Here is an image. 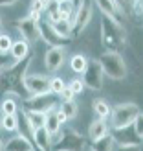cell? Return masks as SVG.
I'll return each instance as SVG.
<instances>
[{
    "label": "cell",
    "instance_id": "6da1fadb",
    "mask_svg": "<svg viewBox=\"0 0 143 151\" xmlns=\"http://www.w3.org/2000/svg\"><path fill=\"white\" fill-rule=\"evenodd\" d=\"M31 61V55H28L24 61H17L9 66H6L4 70H0V92H4L7 96H20L24 90V74L28 68V63Z\"/></svg>",
    "mask_w": 143,
    "mask_h": 151
},
{
    "label": "cell",
    "instance_id": "7a4b0ae2",
    "mask_svg": "<svg viewBox=\"0 0 143 151\" xmlns=\"http://www.w3.org/2000/svg\"><path fill=\"white\" fill-rule=\"evenodd\" d=\"M101 42L107 52L119 54L127 46V32L123 29L121 22H117L110 17H101Z\"/></svg>",
    "mask_w": 143,
    "mask_h": 151
},
{
    "label": "cell",
    "instance_id": "3957f363",
    "mask_svg": "<svg viewBox=\"0 0 143 151\" xmlns=\"http://www.w3.org/2000/svg\"><path fill=\"white\" fill-rule=\"evenodd\" d=\"M86 138L73 129H61L51 138L50 151H88Z\"/></svg>",
    "mask_w": 143,
    "mask_h": 151
},
{
    "label": "cell",
    "instance_id": "277c9868",
    "mask_svg": "<svg viewBox=\"0 0 143 151\" xmlns=\"http://www.w3.org/2000/svg\"><path fill=\"white\" fill-rule=\"evenodd\" d=\"M97 63L101 66L103 76H108L110 79L114 81H121L127 78V63L121 57V54H116V52H105L99 55Z\"/></svg>",
    "mask_w": 143,
    "mask_h": 151
},
{
    "label": "cell",
    "instance_id": "5b68a950",
    "mask_svg": "<svg viewBox=\"0 0 143 151\" xmlns=\"http://www.w3.org/2000/svg\"><path fill=\"white\" fill-rule=\"evenodd\" d=\"M141 114V111L136 103H119L114 109H110V124L108 127L114 129H121V127L132 125V122Z\"/></svg>",
    "mask_w": 143,
    "mask_h": 151
},
{
    "label": "cell",
    "instance_id": "8992f818",
    "mask_svg": "<svg viewBox=\"0 0 143 151\" xmlns=\"http://www.w3.org/2000/svg\"><path fill=\"white\" fill-rule=\"evenodd\" d=\"M59 96L51 94V92H44V94H35V96H29L22 101V107L24 111L29 112H41V114H46L50 111H55L59 107Z\"/></svg>",
    "mask_w": 143,
    "mask_h": 151
},
{
    "label": "cell",
    "instance_id": "52a82bcc",
    "mask_svg": "<svg viewBox=\"0 0 143 151\" xmlns=\"http://www.w3.org/2000/svg\"><path fill=\"white\" fill-rule=\"evenodd\" d=\"M81 81L85 85V88H92V90L103 88V72H101V66L97 63V59H88L85 70H83Z\"/></svg>",
    "mask_w": 143,
    "mask_h": 151
},
{
    "label": "cell",
    "instance_id": "ba28073f",
    "mask_svg": "<svg viewBox=\"0 0 143 151\" xmlns=\"http://www.w3.org/2000/svg\"><path fill=\"white\" fill-rule=\"evenodd\" d=\"M110 137L114 138L116 146H141V137L136 133L132 125L121 127V129H114L110 133Z\"/></svg>",
    "mask_w": 143,
    "mask_h": 151
},
{
    "label": "cell",
    "instance_id": "9c48e42d",
    "mask_svg": "<svg viewBox=\"0 0 143 151\" xmlns=\"http://www.w3.org/2000/svg\"><path fill=\"white\" fill-rule=\"evenodd\" d=\"M37 26H39V37H41L44 42L50 44V48L51 46H61V48H64V44L68 42L66 39H63V37H59L55 33V29L51 28V22L48 19H41L39 22H37Z\"/></svg>",
    "mask_w": 143,
    "mask_h": 151
},
{
    "label": "cell",
    "instance_id": "30bf717a",
    "mask_svg": "<svg viewBox=\"0 0 143 151\" xmlns=\"http://www.w3.org/2000/svg\"><path fill=\"white\" fill-rule=\"evenodd\" d=\"M92 20V4H81L75 9V15L72 19V35L81 33L86 28V24Z\"/></svg>",
    "mask_w": 143,
    "mask_h": 151
},
{
    "label": "cell",
    "instance_id": "8fae6325",
    "mask_svg": "<svg viewBox=\"0 0 143 151\" xmlns=\"http://www.w3.org/2000/svg\"><path fill=\"white\" fill-rule=\"evenodd\" d=\"M48 79L46 76H39V74H31V76H24V90L29 96H35V94H44V92H50L48 90Z\"/></svg>",
    "mask_w": 143,
    "mask_h": 151
},
{
    "label": "cell",
    "instance_id": "7c38bea8",
    "mask_svg": "<svg viewBox=\"0 0 143 151\" xmlns=\"http://www.w3.org/2000/svg\"><path fill=\"white\" fill-rule=\"evenodd\" d=\"M17 29L22 37V41L26 42H33L39 39V26H37V22L31 20L29 17H24V19H18L17 20Z\"/></svg>",
    "mask_w": 143,
    "mask_h": 151
},
{
    "label": "cell",
    "instance_id": "4fadbf2b",
    "mask_svg": "<svg viewBox=\"0 0 143 151\" xmlns=\"http://www.w3.org/2000/svg\"><path fill=\"white\" fill-rule=\"evenodd\" d=\"M94 4H97L99 11L105 15V17H110L117 22H121L123 19V7L119 6L116 0H92Z\"/></svg>",
    "mask_w": 143,
    "mask_h": 151
},
{
    "label": "cell",
    "instance_id": "5bb4252c",
    "mask_svg": "<svg viewBox=\"0 0 143 151\" xmlns=\"http://www.w3.org/2000/svg\"><path fill=\"white\" fill-rule=\"evenodd\" d=\"M63 63H64V48H61V46H51L46 52V55H44V65L51 72L59 70Z\"/></svg>",
    "mask_w": 143,
    "mask_h": 151
},
{
    "label": "cell",
    "instance_id": "9a60e30c",
    "mask_svg": "<svg viewBox=\"0 0 143 151\" xmlns=\"http://www.w3.org/2000/svg\"><path fill=\"white\" fill-rule=\"evenodd\" d=\"M31 144L39 151H50L51 149V134L44 127H37L31 131Z\"/></svg>",
    "mask_w": 143,
    "mask_h": 151
},
{
    "label": "cell",
    "instance_id": "2e32d148",
    "mask_svg": "<svg viewBox=\"0 0 143 151\" xmlns=\"http://www.w3.org/2000/svg\"><path fill=\"white\" fill-rule=\"evenodd\" d=\"M4 151H35L31 140L24 134H17V137L9 138L4 144Z\"/></svg>",
    "mask_w": 143,
    "mask_h": 151
},
{
    "label": "cell",
    "instance_id": "e0dca14e",
    "mask_svg": "<svg viewBox=\"0 0 143 151\" xmlns=\"http://www.w3.org/2000/svg\"><path fill=\"white\" fill-rule=\"evenodd\" d=\"M108 133H110V127L107 124V120H94L88 127V140L90 142L101 140L103 137H107Z\"/></svg>",
    "mask_w": 143,
    "mask_h": 151
},
{
    "label": "cell",
    "instance_id": "ac0fdd59",
    "mask_svg": "<svg viewBox=\"0 0 143 151\" xmlns=\"http://www.w3.org/2000/svg\"><path fill=\"white\" fill-rule=\"evenodd\" d=\"M28 55H31V52H29V42L22 41V39L13 41L11 50H9V57L13 59V61L15 63H17V61H24Z\"/></svg>",
    "mask_w": 143,
    "mask_h": 151
},
{
    "label": "cell",
    "instance_id": "d6986e66",
    "mask_svg": "<svg viewBox=\"0 0 143 151\" xmlns=\"http://www.w3.org/2000/svg\"><path fill=\"white\" fill-rule=\"evenodd\" d=\"M42 127L51 134V138H53L55 134L63 129V124H61V120H59V116H57L55 111H50V112L44 114V125Z\"/></svg>",
    "mask_w": 143,
    "mask_h": 151
},
{
    "label": "cell",
    "instance_id": "ffe728a7",
    "mask_svg": "<svg viewBox=\"0 0 143 151\" xmlns=\"http://www.w3.org/2000/svg\"><path fill=\"white\" fill-rule=\"evenodd\" d=\"M51 28L55 29V33H57L59 37H63V39L70 41V37H72V22L59 19V20H53V22H51Z\"/></svg>",
    "mask_w": 143,
    "mask_h": 151
},
{
    "label": "cell",
    "instance_id": "44dd1931",
    "mask_svg": "<svg viewBox=\"0 0 143 151\" xmlns=\"http://www.w3.org/2000/svg\"><path fill=\"white\" fill-rule=\"evenodd\" d=\"M116 144H114V138L110 137V133L107 134V137H103L101 140H95L90 144V151H114Z\"/></svg>",
    "mask_w": 143,
    "mask_h": 151
},
{
    "label": "cell",
    "instance_id": "7402d4cb",
    "mask_svg": "<svg viewBox=\"0 0 143 151\" xmlns=\"http://www.w3.org/2000/svg\"><path fill=\"white\" fill-rule=\"evenodd\" d=\"M75 9H77V7H75V4L72 2V0H64V2H59V19L72 22L73 15H75Z\"/></svg>",
    "mask_w": 143,
    "mask_h": 151
},
{
    "label": "cell",
    "instance_id": "603a6c76",
    "mask_svg": "<svg viewBox=\"0 0 143 151\" xmlns=\"http://www.w3.org/2000/svg\"><path fill=\"white\" fill-rule=\"evenodd\" d=\"M24 122L29 127V131H33V129H37V127H42L44 125V114H41V112L24 111Z\"/></svg>",
    "mask_w": 143,
    "mask_h": 151
},
{
    "label": "cell",
    "instance_id": "cb8c5ba5",
    "mask_svg": "<svg viewBox=\"0 0 143 151\" xmlns=\"http://www.w3.org/2000/svg\"><path fill=\"white\" fill-rule=\"evenodd\" d=\"M92 107H94L95 120H107L110 116V105L105 101V100H94Z\"/></svg>",
    "mask_w": 143,
    "mask_h": 151
},
{
    "label": "cell",
    "instance_id": "d4e9b609",
    "mask_svg": "<svg viewBox=\"0 0 143 151\" xmlns=\"http://www.w3.org/2000/svg\"><path fill=\"white\" fill-rule=\"evenodd\" d=\"M57 111L61 112V114L64 116V120L68 122V120L75 118V114H77V103L75 101H61L59 107H57Z\"/></svg>",
    "mask_w": 143,
    "mask_h": 151
},
{
    "label": "cell",
    "instance_id": "484cf974",
    "mask_svg": "<svg viewBox=\"0 0 143 151\" xmlns=\"http://www.w3.org/2000/svg\"><path fill=\"white\" fill-rule=\"evenodd\" d=\"M0 127L6 133H15L18 129V118L17 114H4L2 120H0Z\"/></svg>",
    "mask_w": 143,
    "mask_h": 151
},
{
    "label": "cell",
    "instance_id": "4316f807",
    "mask_svg": "<svg viewBox=\"0 0 143 151\" xmlns=\"http://www.w3.org/2000/svg\"><path fill=\"white\" fill-rule=\"evenodd\" d=\"M64 88H66V81H64L63 78H57V76H53V78L48 79V90H50L51 94L59 96Z\"/></svg>",
    "mask_w": 143,
    "mask_h": 151
},
{
    "label": "cell",
    "instance_id": "83f0119b",
    "mask_svg": "<svg viewBox=\"0 0 143 151\" xmlns=\"http://www.w3.org/2000/svg\"><path fill=\"white\" fill-rule=\"evenodd\" d=\"M86 63H88V59L83 55V54H75V55L70 59V66H72V70H73L75 74H83Z\"/></svg>",
    "mask_w": 143,
    "mask_h": 151
},
{
    "label": "cell",
    "instance_id": "f1b7e54d",
    "mask_svg": "<svg viewBox=\"0 0 143 151\" xmlns=\"http://www.w3.org/2000/svg\"><path fill=\"white\" fill-rule=\"evenodd\" d=\"M44 13H46V19L50 22L59 20V4L55 2V0H48L46 6H44Z\"/></svg>",
    "mask_w": 143,
    "mask_h": 151
},
{
    "label": "cell",
    "instance_id": "f546056e",
    "mask_svg": "<svg viewBox=\"0 0 143 151\" xmlns=\"http://www.w3.org/2000/svg\"><path fill=\"white\" fill-rule=\"evenodd\" d=\"M0 109H2V114H17L18 105H17V101H15V98L9 96V98H6V100L2 101Z\"/></svg>",
    "mask_w": 143,
    "mask_h": 151
},
{
    "label": "cell",
    "instance_id": "4dcf8cb0",
    "mask_svg": "<svg viewBox=\"0 0 143 151\" xmlns=\"http://www.w3.org/2000/svg\"><path fill=\"white\" fill-rule=\"evenodd\" d=\"M11 37L6 35V33H0V55H9V50H11Z\"/></svg>",
    "mask_w": 143,
    "mask_h": 151
},
{
    "label": "cell",
    "instance_id": "1f68e13d",
    "mask_svg": "<svg viewBox=\"0 0 143 151\" xmlns=\"http://www.w3.org/2000/svg\"><path fill=\"white\" fill-rule=\"evenodd\" d=\"M68 88H70V92H72L73 96H77V94H83V90H85V85H83L81 78H75V79H72V81H70Z\"/></svg>",
    "mask_w": 143,
    "mask_h": 151
},
{
    "label": "cell",
    "instance_id": "d6a6232c",
    "mask_svg": "<svg viewBox=\"0 0 143 151\" xmlns=\"http://www.w3.org/2000/svg\"><path fill=\"white\" fill-rule=\"evenodd\" d=\"M130 7H132V13L136 15V17H141V13H143V0H132Z\"/></svg>",
    "mask_w": 143,
    "mask_h": 151
},
{
    "label": "cell",
    "instance_id": "836d02e7",
    "mask_svg": "<svg viewBox=\"0 0 143 151\" xmlns=\"http://www.w3.org/2000/svg\"><path fill=\"white\" fill-rule=\"evenodd\" d=\"M141 125H143V114H139V116H138V118L132 122V127L136 129V133H138L139 137L143 138V129H141Z\"/></svg>",
    "mask_w": 143,
    "mask_h": 151
},
{
    "label": "cell",
    "instance_id": "e575fe53",
    "mask_svg": "<svg viewBox=\"0 0 143 151\" xmlns=\"http://www.w3.org/2000/svg\"><path fill=\"white\" fill-rule=\"evenodd\" d=\"M44 6H46V2H41V0H33L31 4V11H37V13H44Z\"/></svg>",
    "mask_w": 143,
    "mask_h": 151
},
{
    "label": "cell",
    "instance_id": "d590c367",
    "mask_svg": "<svg viewBox=\"0 0 143 151\" xmlns=\"http://www.w3.org/2000/svg\"><path fill=\"white\" fill-rule=\"evenodd\" d=\"M15 61L9 57V55H0V70H4L6 66H9V65H13Z\"/></svg>",
    "mask_w": 143,
    "mask_h": 151
},
{
    "label": "cell",
    "instance_id": "8d00e7d4",
    "mask_svg": "<svg viewBox=\"0 0 143 151\" xmlns=\"http://www.w3.org/2000/svg\"><path fill=\"white\" fill-rule=\"evenodd\" d=\"M59 96H61V101H73V94L70 92V88H68V87H66Z\"/></svg>",
    "mask_w": 143,
    "mask_h": 151
},
{
    "label": "cell",
    "instance_id": "74e56055",
    "mask_svg": "<svg viewBox=\"0 0 143 151\" xmlns=\"http://www.w3.org/2000/svg\"><path fill=\"white\" fill-rule=\"evenodd\" d=\"M114 151H141V146H116Z\"/></svg>",
    "mask_w": 143,
    "mask_h": 151
},
{
    "label": "cell",
    "instance_id": "f35d334b",
    "mask_svg": "<svg viewBox=\"0 0 143 151\" xmlns=\"http://www.w3.org/2000/svg\"><path fill=\"white\" fill-rule=\"evenodd\" d=\"M15 2H18V0H0V7H6V6H13Z\"/></svg>",
    "mask_w": 143,
    "mask_h": 151
},
{
    "label": "cell",
    "instance_id": "ab89813d",
    "mask_svg": "<svg viewBox=\"0 0 143 151\" xmlns=\"http://www.w3.org/2000/svg\"><path fill=\"white\" fill-rule=\"evenodd\" d=\"M116 2H117L119 6H121V7H123V6H127V4H130L132 0H116Z\"/></svg>",
    "mask_w": 143,
    "mask_h": 151
},
{
    "label": "cell",
    "instance_id": "60d3db41",
    "mask_svg": "<svg viewBox=\"0 0 143 151\" xmlns=\"http://www.w3.org/2000/svg\"><path fill=\"white\" fill-rule=\"evenodd\" d=\"M81 4H92V0H79V6Z\"/></svg>",
    "mask_w": 143,
    "mask_h": 151
},
{
    "label": "cell",
    "instance_id": "b9f144b4",
    "mask_svg": "<svg viewBox=\"0 0 143 151\" xmlns=\"http://www.w3.org/2000/svg\"><path fill=\"white\" fill-rule=\"evenodd\" d=\"M0 151H4V142L0 140Z\"/></svg>",
    "mask_w": 143,
    "mask_h": 151
},
{
    "label": "cell",
    "instance_id": "7bdbcfd3",
    "mask_svg": "<svg viewBox=\"0 0 143 151\" xmlns=\"http://www.w3.org/2000/svg\"><path fill=\"white\" fill-rule=\"evenodd\" d=\"M0 29H2V15H0Z\"/></svg>",
    "mask_w": 143,
    "mask_h": 151
},
{
    "label": "cell",
    "instance_id": "ee69618b",
    "mask_svg": "<svg viewBox=\"0 0 143 151\" xmlns=\"http://www.w3.org/2000/svg\"><path fill=\"white\" fill-rule=\"evenodd\" d=\"M55 2H57V4H59V2H64V0H55Z\"/></svg>",
    "mask_w": 143,
    "mask_h": 151
},
{
    "label": "cell",
    "instance_id": "f6af8a7d",
    "mask_svg": "<svg viewBox=\"0 0 143 151\" xmlns=\"http://www.w3.org/2000/svg\"><path fill=\"white\" fill-rule=\"evenodd\" d=\"M41 2H48V0H41Z\"/></svg>",
    "mask_w": 143,
    "mask_h": 151
},
{
    "label": "cell",
    "instance_id": "bcb514c9",
    "mask_svg": "<svg viewBox=\"0 0 143 151\" xmlns=\"http://www.w3.org/2000/svg\"><path fill=\"white\" fill-rule=\"evenodd\" d=\"M88 151H90V149H88Z\"/></svg>",
    "mask_w": 143,
    "mask_h": 151
}]
</instances>
